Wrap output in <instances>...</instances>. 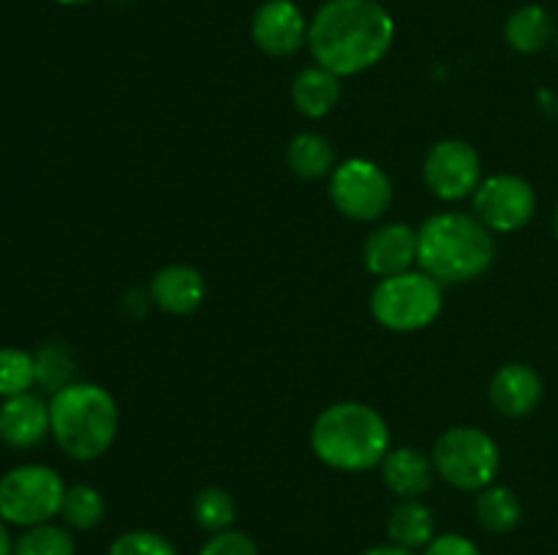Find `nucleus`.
<instances>
[{"label":"nucleus","mask_w":558,"mask_h":555,"mask_svg":"<svg viewBox=\"0 0 558 555\" xmlns=\"http://www.w3.org/2000/svg\"><path fill=\"white\" fill-rule=\"evenodd\" d=\"M396 41V20L379 0H327L308 22L316 65L343 76L374 69Z\"/></svg>","instance_id":"1"},{"label":"nucleus","mask_w":558,"mask_h":555,"mask_svg":"<svg viewBox=\"0 0 558 555\" xmlns=\"http://www.w3.org/2000/svg\"><path fill=\"white\" fill-rule=\"evenodd\" d=\"M494 232L469 212H439L417 229V264L445 283H469L494 267Z\"/></svg>","instance_id":"2"},{"label":"nucleus","mask_w":558,"mask_h":555,"mask_svg":"<svg viewBox=\"0 0 558 555\" xmlns=\"http://www.w3.org/2000/svg\"><path fill=\"white\" fill-rule=\"evenodd\" d=\"M311 449L336 471L360 473L381 466L390 446V428L374 406L341 400L327 406L311 428Z\"/></svg>","instance_id":"3"},{"label":"nucleus","mask_w":558,"mask_h":555,"mask_svg":"<svg viewBox=\"0 0 558 555\" xmlns=\"http://www.w3.org/2000/svg\"><path fill=\"white\" fill-rule=\"evenodd\" d=\"M49 428L65 457L76 462L98 460L118 439V403L101 384L74 381L49 400Z\"/></svg>","instance_id":"4"},{"label":"nucleus","mask_w":558,"mask_h":555,"mask_svg":"<svg viewBox=\"0 0 558 555\" xmlns=\"http://www.w3.org/2000/svg\"><path fill=\"white\" fill-rule=\"evenodd\" d=\"M371 316L390 332H420L439 319L445 292L423 270L381 278L371 292Z\"/></svg>","instance_id":"5"},{"label":"nucleus","mask_w":558,"mask_h":555,"mask_svg":"<svg viewBox=\"0 0 558 555\" xmlns=\"http://www.w3.org/2000/svg\"><path fill=\"white\" fill-rule=\"evenodd\" d=\"M436 477L463 493H480L494 484L501 466V452L494 435L472 424L445 430L434 444Z\"/></svg>","instance_id":"6"},{"label":"nucleus","mask_w":558,"mask_h":555,"mask_svg":"<svg viewBox=\"0 0 558 555\" xmlns=\"http://www.w3.org/2000/svg\"><path fill=\"white\" fill-rule=\"evenodd\" d=\"M65 482L52 466L25 462L0 477V520L5 526L33 528L52 522L65 498Z\"/></svg>","instance_id":"7"},{"label":"nucleus","mask_w":558,"mask_h":555,"mask_svg":"<svg viewBox=\"0 0 558 555\" xmlns=\"http://www.w3.org/2000/svg\"><path fill=\"white\" fill-rule=\"evenodd\" d=\"M330 201L343 218L357 223L379 221L392 205V183L379 163L368 158H349L330 174Z\"/></svg>","instance_id":"8"},{"label":"nucleus","mask_w":558,"mask_h":555,"mask_svg":"<svg viewBox=\"0 0 558 555\" xmlns=\"http://www.w3.org/2000/svg\"><path fill=\"white\" fill-rule=\"evenodd\" d=\"M537 212L532 183L518 174H490L474 190V215L488 232L512 234L529 226Z\"/></svg>","instance_id":"9"},{"label":"nucleus","mask_w":558,"mask_h":555,"mask_svg":"<svg viewBox=\"0 0 558 555\" xmlns=\"http://www.w3.org/2000/svg\"><path fill=\"white\" fill-rule=\"evenodd\" d=\"M423 180L436 199L461 201L483 183V158L469 141L441 139L425 156Z\"/></svg>","instance_id":"10"},{"label":"nucleus","mask_w":558,"mask_h":555,"mask_svg":"<svg viewBox=\"0 0 558 555\" xmlns=\"http://www.w3.org/2000/svg\"><path fill=\"white\" fill-rule=\"evenodd\" d=\"M251 38L270 58H294L308 47V20L294 0H265L251 20Z\"/></svg>","instance_id":"11"},{"label":"nucleus","mask_w":558,"mask_h":555,"mask_svg":"<svg viewBox=\"0 0 558 555\" xmlns=\"http://www.w3.org/2000/svg\"><path fill=\"white\" fill-rule=\"evenodd\" d=\"M363 261L365 270L379 281L409 272L417 264V229L409 223H385L365 239Z\"/></svg>","instance_id":"12"},{"label":"nucleus","mask_w":558,"mask_h":555,"mask_svg":"<svg viewBox=\"0 0 558 555\" xmlns=\"http://www.w3.org/2000/svg\"><path fill=\"white\" fill-rule=\"evenodd\" d=\"M543 379L532 365L510 362L499 368L490 379L488 397L490 406L501 414V417L521 419L529 417L534 408L543 400Z\"/></svg>","instance_id":"13"},{"label":"nucleus","mask_w":558,"mask_h":555,"mask_svg":"<svg viewBox=\"0 0 558 555\" xmlns=\"http://www.w3.org/2000/svg\"><path fill=\"white\" fill-rule=\"evenodd\" d=\"M47 435H52L49 403H44L33 392L5 397L3 406H0V441L5 446H11V449H33Z\"/></svg>","instance_id":"14"},{"label":"nucleus","mask_w":558,"mask_h":555,"mask_svg":"<svg viewBox=\"0 0 558 555\" xmlns=\"http://www.w3.org/2000/svg\"><path fill=\"white\" fill-rule=\"evenodd\" d=\"M205 278L196 267L167 264L150 278L147 297L158 310L169 316H191L205 303Z\"/></svg>","instance_id":"15"},{"label":"nucleus","mask_w":558,"mask_h":555,"mask_svg":"<svg viewBox=\"0 0 558 555\" xmlns=\"http://www.w3.org/2000/svg\"><path fill=\"white\" fill-rule=\"evenodd\" d=\"M381 482L398 495V498H420L434 484V460L414 446H398L387 452L381 460Z\"/></svg>","instance_id":"16"},{"label":"nucleus","mask_w":558,"mask_h":555,"mask_svg":"<svg viewBox=\"0 0 558 555\" xmlns=\"http://www.w3.org/2000/svg\"><path fill=\"white\" fill-rule=\"evenodd\" d=\"M343 96V79L322 65H308L292 82V101L303 118L322 120L338 107Z\"/></svg>","instance_id":"17"},{"label":"nucleus","mask_w":558,"mask_h":555,"mask_svg":"<svg viewBox=\"0 0 558 555\" xmlns=\"http://www.w3.org/2000/svg\"><path fill=\"white\" fill-rule=\"evenodd\" d=\"M556 36V22L550 11L539 3H526L512 11L505 22V41L521 54L543 52Z\"/></svg>","instance_id":"18"},{"label":"nucleus","mask_w":558,"mask_h":555,"mask_svg":"<svg viewBox=\"0 0 558 555\" xmlns=\"http://www.w3.org/2000/svg\"><path fill=\"white\" fill-rule=\"evenodd\" d=\"M387 536L407 550H425L436 536V517L423 501L403 498L387 520Z\"/></svg>","instance_id":"19"},{"label":"nucleus","mask_w":558,"mask_h":555,"mask_svg":"<svg viewBox=\"0 0 558 555\" xmlns=\"http://www.w3.org/2000/svg\"><path fill=\"white\" fill-rule=\"evenodd\" d=\"M474 515L477 522L488 533H510L512 528H518L523 517L521 498L515 495V490L507 488V484H488L477 493L474 501Z\"/></svg>","instance_id":"20"},{"label":"nucleus","mask_w":558,"mask_h":555,"mask_svg":"<svg viewBox=\"0 0 558 555\" xmlns=\"http://www.w3.org/2000/svg\"><path fill=\"white\" fill-rule=\"evenodd\" d=\"M287 163L294 177L300 180H322L330 177L336 169V152H332L330 139L322 134H298L287 147Z\"/></svg>","instance_id":"21"},{"label":"nucleus","mask_w":558,"mask_h":555,"mask_svg":"<svg viewBox=\"0 0 558 555\" xmlns=\"http://www.w3.org/2000/svg\"><path fill=\"white\" fill-rule=\"evenodd\" d=\"M104 515H107V501H104L98 488L80 482L65 490L63 509H60L65 528H71V531H93V528L101 526Z\"/></svg>","instance_id":"22"},{"label":"nucleus","mask_w":558,"mask_h":555,"mask_svg":"<svg viewBox=\"0 0 558 555\" xmlns=\"http://www.w3.org/2000/svg\"><path fill=\"white\" fill-rule=\"evenodd\" d=\"M234 517H238V504H234L232 493L223 488H202L194 498V520L202 531L221 533L229 531L234 526Z\"/></svg>","instance_id":"23"},{"label":"nucleus","mask_w":558,"mask_h":555,"mask_svg":"<svg viewBox=\"0 0 558 555\" xmlns=\"http://www.w3.org/2000/svg\"><path fill=\"white\" fill-rule=\"evenodd\" d=\"M36 384H41L47 392H60L63 386L74 384L76 359L69 346L63 343H44L36 354Z\"/></svg>","instance_id":"24"},{"label":"nucleus","mask_w":558,"mask_h":555,"mask_svg":"<svg viewBox=\"0 0 558 555\" xmlns=\"http://www.w3.org/2000/svg\"><path fill=\"white\" fill-rule=\"evenodd\" d=\"M14 555H76V542L71 528L41 522L14 539Z\"/></svg>","instance_id":"25"},{"label":"nucleus","mask_w":558,"mask_h":555,"mask_svg":"<svg viewBox=\"0 0 558 555\" xmlns=\"http://www.w3.org/2000/svg\"><path fill=\"white\" fill-rule=\"evenodd\" d=\"M36 384V357L25 348H0V397H16Z\"/></svg>","instance_id":"26"},{"label":"nucleus","mask_w":558,"mask_h":555,"mask_svg":"<svg viewBox=\"0 0 558 555\" xmlns=\"http://www.w3.org/2000/svg\"><path fill=\"white\" fill-rule=\"evenodd\" d=\"M107 555H178L174 544L167 536L147 528H136V531H125L109 544Z\"/></svg>","instance_id":"27"},{"label":"nucleus","mask_w":558,"mask_h":555,"mask_svg":"<svg viewBox=\"0 0 558 555\" xmlns=\"http://www.w3.org/2000/svg\"><path fill=\"white\" fill-rule=\"evenodd\" d=\"M199 555H259V544H256L245 531L229 528V531L213 533V536L202 544Z\"/></svg>","instance_id":"28"},{"label":"nucleus","mask_w":558,"mask_h":555,"mask_svg":"<svg viewBox=\"0 0 558 555\" xmlns=\"http://www.w3.org/2000/svg\"><path fill=\"white\" fill-rule=\"evenodd\" d=\"M423 555H483L477 544L463 533H439L434 542L423 550Z\"/></svg>","instance_id":"29"},{"label":"nucleus","mask_w":558,"mask_h":555,"mask_svg":"<svg viewBox=\"0 0 558 555\" xmlns=\"http://www.w3.org/2000/svg\"><path fill=\"white\" fill-rule=\"evenodd\" d=\"M360 555H414V550H407V547H398V544H379V547H371L365 550V553Z\"/></svg>","instance_id":"30"},{"label":"nucleus","mask_w":558,"mask_h":555,"mask_svg":"<svg viewBox=\"0 0 558 555\" xmlns=\"http://www.w3.org/2000/svg\"><path fill=\"white\" fill-rule=\"evenodd\" d=\"M0 555H14V539H11L9 526L0 520Z\"/></svg>","instance_id":"31"},{"label":"nucleus","mask_w":558,"mask_h":555,"mask_svg":"<svg viewBox=\"0 0 558 555\" xmlns=\"http://www.w3.org/2000/svg\"><path fill=\"white\" fill-rule=\"evenodd\" d=\"M60 5H85V3H93V0H58Z\"/></svg>","instance_id":"32"},{"label":"nucleus","mask_w":558,"mask_h":555,"mask_svg":"<svg viewBox=\"0 0 558 555\" xmlns=\"http://www.w3.org/2000/svg\"><path fill=\"white\" fill-rule=\"evenodd\" d=\"M554 232H556V237H558V205H556V212H554Z\"/></svg>","instance_id":"33"}]
</instances>
